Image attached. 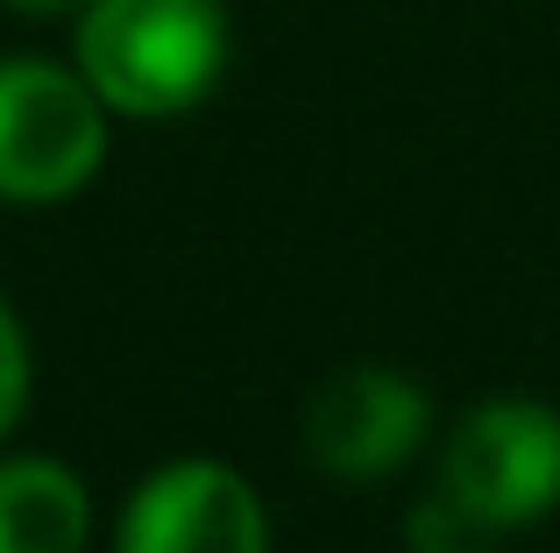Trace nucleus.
Wrapping results in <instances>:
<instances>
[{
    "label": "nucleus",
    "mask_w": 560,
    "mask_h": 553,
    "mask_svg": "<svg viewBox=\"0 0 560 553\" xmlns=\"http://www.w3.org/2000/svg\"><path fill=\"white\" fill-rule=\"evenodd\" d=\"M79 71L136 121L199 107L228 71L220 0H93L79 14Z\"/></svg>",
    "instance_id": "nucleus-1"
},
{
    "label": "nucleus",
    "mask_w": 560,
    "mask_h": 553,
    "mask_svg": "<svg viewBox=\"0 0 560 553\" xmlns=\"http://www.w3.org/2000/svg\"><path fill=\"white\" fill-rule=\"evenodd\" d=\"M560 504V412L533 398H490L454 426L440 455V490L419 511V546L462 532H511Z\"/></svg>",
    "instance_id": "nucleus-2"
},
{
    "label": "nucleus",
    "mask_w": 560,
    "mask_h": 553,
    "mask_svg": "<svg viewBox=\"0 0 560 553\" xmlns=\"http://www.w3.org/2000/svg\"><path fill=\"white\" fill-rule=\"evenodd\" d=\"M107 156V99L85 71H57L36 57L0 64V199L50 207L71 199Z\"/></svg>",
    "instance_id": "nucleus-3"
},
{
    "label": "nucleus",
    "mask_w": 560,
    "mask_h": 553,
    "mask_svg": "<svg viewBox=\"0 0 560 553\" xmlns=\"http://www.w3.org/2000/svg\"><path fill=\"white\" fill-rule=\"evenodd\" d=\"M425 390L411 376L383 369V362H355L334 369L305 404V447L334 483H383L405 469L411 447L425 440Z\"/></svg>",
    "instance_id": "nucleus-4"
},
{
    "label": "nucleus",
    "mask_w": 560,
    "mask_h": 553,
    "mask_svg": "<svg viewBox=\"0 0 560 553\" xmlns=\"http://www.w3.org/2000/svg\"><path fill=\"white\" fill-rule=\"evenodd\" d=\"M114 553H270V526L234 469L171 461L128 497Z\"/></svg>",
    "instance_id": "nucleus-5"
},
{
    "label": "nucleus",
    "mask_w": 560,
    "mask_h": 553,
    "mask_svg": "<svg viewBox=\"0 0 560 553\" xmlns=\"http://www.w3.org/2000/svg\"><path fill=\"white\" fill-rule=\"evenodd\" d=\"M93 504L57 461H0V553H79Z\"/></svg>",
    "instance_id": "nucleus-6"
},
{
    "label": "nucleus",
    "mask_w": 560,
    "mask_h": 553,
    "mask_svg": "<svg viewBox=\"0 0 560 553\" xmlns=\"http://www.w3.org/2000/svg\"><path fill=\"white\" fill-rule=\"evenodd\" d=\"M22 404H28V341L14 327L8 298H0V433L22 419Z\"/></svg>",
    "instance_id": "nucleus-7"
},
{
    "label": "nucleus",
    "mask_w": 560,
    "mask_h": 553,
    "mask_svg": "<svg viewBox=\"0 0 560 553\" xmlns=\"http://www.w3.org/2000/svg\"><path fill=\"white\" fill-rule=\"evenodd\" d=\"M0 8H14V14H85L93 0H0Z\"/></svg>",
    "instance_id": "nucleus-8"
},
{
    "label": "nucleus",
    "mask_w": 560,
    "mask_h": 553,
    "mask_svg": "<svg viewBox=\"0 0 560 553\" xmlns=\"http://www.w3.org/2000/svg\"><path fill=\"white\" fill-rule=\"evenodd\" d=\"M419 553H476V546H447V540H440V546H419Z\"/></svg>",
    "instance_id": "nucleus-9"
}]
</instances>
